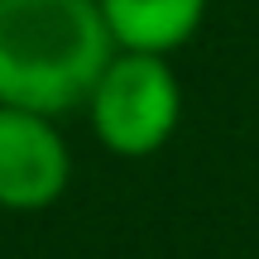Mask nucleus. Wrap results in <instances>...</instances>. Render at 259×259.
<instances>
[{"label":"nucleus","instance_id":"f257e3e1","mask_svg":"<svg viewBox=\"0 0 259 259\" xmlns=\"http://www.w3.org/2000/svg\"><path fill=\"white\" fill-rule=\"evenodd\" d=\"M115 58L96 0H0V106L63 115Z\"/></svg>","mask_w":259,"mask_h":259},{"label":"nucleus","instance_id":"7ed1b4c3","mask_svg":"<svg viewBox=\"0 0 259 259\" xmlns=\"http://www.w3.org/2000/svg\"><path fill=\"white\" fill-rule=\"evenodd\" d=\"M67 187V144L48 115L0 106V206L38 211Z\"/></svg>","mask_w":259,"mask_h":259},{"label":"nucleus","instance_id":"f03ea898","mask_svg":"<svg viewBox=\"0 0 259 259\" xmlns=\"http://www.w3.org/2000/svg\"><path fill=\"white\" fill-rule=\"evenodd\" d=\"M92 125L115 154H154L178 125V82L158 53H120L92 92Z\"/></svg>","mask_w":259,"mask_h":259},{"label":"nucleus","instance_id":"20e7f679","mask_svg":"<svg viewBox=\"0 0 259 259\" xmlns=\"http://www.w3.org/2000/svg\"><path fill=\"white\" fill-rule=\"evenodd\" d=\"M206 0H101L111 38L130 53H168L202 24Z\"/></svg>","mask_w":259,"mask_h":259}]
</instances>
